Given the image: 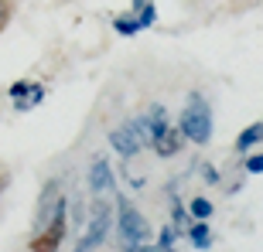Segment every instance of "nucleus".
Wrapping results in <instances>:
<instances>
[{
    "label": "nucleus",
    "instance_id": "2",
    "mask_svg": "<svg viewBox=\"0 0 263 252\" xmlns=\"http://www.w3.org/2000/svg\"><path fill=\"white\" fill-rule=\"evenodd\" d=\"M65 232H68V198H65V194H59V198H55V204H51L48 222L34 232L31 252H59Z\"/></svg>",
    "mask_w": 263,
    "mask_h": 252
},
{
    "label": "nucleus",
    "instance_id": "15",
    "mask_svg": "<svg viewBox=\"0 0 263 252\" xmlns=\"http://www.w3.org/2000/svg\"><path fill=\"white\" fill-rule=\"evenodd\" d=\"M41 99H45V86H41V82H34V89H31V96L24 99V106H21V113H28V109H34L41 102Z\"/></svg>",
    "mask_w": 263,
    "mask_h": 252
},
{
    "label": "nucleus",
    "instance_id": "20",
    "mask_svg": "<svg viewBox=\"0 0 263 252\" xmlns=\"http://www.w3.org/2000/svg\"><path fill=\"white\" fill-rule=\"evenodd\" d=\"M151 252H178V249H175V245H167V249H161V245H154Z\"/></svg>",
    "mask_w": 263,
    "mask_h": 252
},
{
    "label": "nucleus",
    "instance_id": "17",
    "mask_svg": "<svg viewBox=\"0 0 263 252\" xmlns=\"http://www.w3.org/2000/svg\"><path fill=\"white\" fill-rule=\"evenodd\" d=\"M246 174H263V154H253V157H246Z\"/></svg>",
    "mask_w": 263,
    "mask_h": 252
},
{
    "label": "nucleus",
    "instance_id": "5",
    "mask_svg": "<svg viewBox=\"0 0 263 252\" xmlns=\"http://www.w3.org/2000/svg\"><path fill=\"white\" fill-rule=\"evenodd\" d=\"M117 228H120V242H147L151 239V225L127 194H117Z\"/></svg>",
    "mask_w": 263,
    "mask_h": 252
},
{
    "label": "nucleus",
    "instance_id": "14",
    "mask_svg": "<svg viewBox=\"0 0 263 252\" xmlns=\"http://www.w3.org/2000/svg\"><path fill=\"white\" fill-rule=\"evenodd\" d=\"M171 222H175L178 235H181V228H185V232H188V225L195 222V218L188 215V208H181V201H171Z\"/></svg>",
    "mask_w": 263,
    "mask_h": 252
},
{
    "label": "nucleus",
    "instance_id": "4",
    "mask_svg": "<svg viewBox=\"0 0 263 252\" xmlns=\"http://www.w3.org/2000/svg\"><path fill=\"white\" fill-rule=\"evenodd\" d=\"M109 228H113V208H109V201H92V218L86 222V232H82V239L76 242V249L72 252H92L99 249V245L106 242Z\"/></svg>",
    "mask_w": 263,
    "mask_h": 252
},
{
    "label": "nucleus",
    "instance_id": "3",
    "mask_svg": "<svg viewBox=\"0 0 263 252\" xmlns=\"http://www.w3.org/2000/svg\"><path fill=\"white\" fill-rule=\"evenodd\" d=\"M109 146H113L123 160H134V157L147 146V123H144V116H134V119H127V123H120L117 130L109 133Z\"/></svg>",
    "mask_w": 263,
    "mask_h": 252
},
{
    "label": "nucleus",
    "instance_id": "10",
    "mask_svg": "<svg viewBox=\"0 0 263 252\" xmlns=\"http://www.w3.org/2000/svg\"><path fill=\"white\" fill-rule=\"evenodd\" d=\"M181 140H185V136H181V130H164V136H161L151 150H154L157 157H175L178 150H181Z\"/></svg>",
    "mask_w": 263,
    "mask_h": 252
},
{
    "label": "nucleus",
    "instance_id": "13",
    "mask_svg": "<svg viewBox=\"0 0 263 252\" xmlns=\"http://www.w3.org/2000/svg\"><path fill=\"white\" fill-rule=\"evenodd\" d=\"M212 212H215V204L209 201V198H192V201H188V215H192V218H205V222H209Z\"/></svg>",
    "mask_w": 263,
    "mask_h": 252
},
{
    "label": "nucleus",
    "instance_id": "19",
    "mask_svg": "<svg viewBox=\"0 0 263 252\" xmlns=\"http://www.w3.org/2000/svg\"><path fill=\"white\" fill-rule=\"evenodd\" d=\"M120 249L123 252H151V245L147 242H120Z\"/></svg>",
    "mask_w": 263,
    "mask_h": 252
},
{
    "label": "nucleus",
    "instance_id": "11",
    "mask_svg": "<svg viewBox=\"0 0 263 252\" xmlns=\"http://www.w3.org/2000/svg\"><path fill=\"white\" fill-rule=\"evenodd\" d=\"M188 239H192V245H195V249H209V245H212V232H209V222H205V218H195V222L188 225Z\"/></svg>",
    "mask_w": 263,
    "mask_h": 252
},
{
    "label": "nucleus",
    "instance_id": "7",
    "mask_svg": "<svg viewBox=\"0 0 263 252\" xmlns=\"http://www.w3.org/2000/svg\"><path fill=\"white\" fill-rule=\"evenodd\" d=\"M144 123H147V146H154L167 130V109L161 106V102H154V106L144 113Z\"/></svg>",
    "mask_w": 263,
    "mask_h": 252
},
{
    "label": "nucleus",
    "instance_id": "1",
    "mask_svg": "<svg viewBox=\"0 0 263 252\" xmlns=\"http://www.w3.org/2000/svg\"><path fill=\"white\" fill-rule=\"evenodd\" d=\"M178 130L185 140H192L195 146H205L212 140V106L202 99V92H188V106L178 116Z\"/></svg>",
    "mask_w": 263,
    "mask_h": 252
},
{
    "label": "nucleus",
    "instance_id": "18",
    "mask_svg": "<svg viewBox=\"0 0 263 252\" xmlns=\"http://www.w3.org/2000/svg\"><path fill=\"white\" fill-rule=\"evenodd\" d=\"M202 181H205V184H219V171H215L212 164L202 167Z\"/></svg>",
    "mask_w": 263,
    "mask_h": 252
},
{
    "label": "nucleus",
    "instance_id": "8",
    "mask_svg": "<svg viewBox=\"0 0 263 252\" xmlns=\"http://www.w3.org/2000/svg\"><path fill=\"white\" fill-rule=\"evenodd\" d=\"M130 14H134L137 20H140V28H154V20H157V4L154 0H130Z\"/></svg>",
    "mask_w": 263,
    "mask_h": 252
},
{
    "label": "nucleus",
    "instance_id": "16",
    "mask_svg": "<svg viewBox=\"0 0 263 252\" xmlns=\"http://www.w3.org/2000/svg\"><path fill=\"white\" fill-rule=\"evenodd\" d=\"M175 239H178V228H175V225H171V228H161L157 245H161V249H167V245H175Z\"/></svg>",
    "mask_w": 263,
    "mask_h": 252
},
{
    "label": "nucleus",
    "instance_id": "9",
    "mask_svg": "<svg viewBox=\"0 0 263 252\" xmlns=\"http://www.w3.org/2000/svg\"><path fill=\"white\" fill-rule=\"evenodd\" d=\"M256 143H263V119L250 123L243 133L236 136V154H246V150H253Z\"/></svg>",
    "mask_w": 263,
    "mask_h": 252
},
{
    "label": "nucleus",
    "instance_id": "12",
    "mask_svg": "<svg viewBox=\"0 0 263 252\" xmlns=\"http://www.w3.org/2000/svg\"><path fill=\"white\" fill-rule=\"evenodd\" d=\"M113 31H117V34H123V38H134V34H140L144 28H140V20H137L134 14L127 10V14H120V17L113 20Z\"/></svg>",
    "mask_w": 263,
    "mask_h": 252
},
{
    "label": "nucleus",
    "instance_id": "6",
    "mask_svg": "<svg viewBox=\"0 0 263 252\" xmlns=\"http://www.w3.org/2000/svg\"><path fill=\"white\" fill-rule=\"evenodd\" d=\"M89 191L96 194H109V191H117V177H113V167H109L106 157H92V164H89Z\"/></svg>",
    "mask_w": 263,
    "mask_h": 252
}]
</instances>
